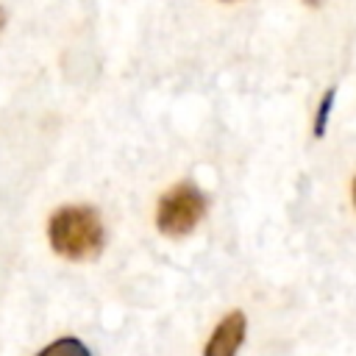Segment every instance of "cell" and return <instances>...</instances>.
<instances>
[{
	"label": "cell",
	"instance_id": "cell-1",
	"mask_svg": "<svg viewBox=\"0 0 356 356\" xmlns=\"http://www.w3.org/2000/svg\"><path fill=\"white\" fill-rule=\"evenodd\" d=\"M50 245L70 261L95 259L103 248V222L92 206H64L50 217Z\"/></svg>",
	"mask_w": 356,
	"mask_h": 356
},
{
	"label": "cell",
	"instance_id": "cell-2",
	"mask_svg": "<svg viewBox=\"0 0 356 356\" xmlns=\"http://www.w3.org/2000/svg\"><path fill=\"white\" fill-rule=\"evenodd\" d=\"M203 214H206V195L195 184L181 181L161 195L159 211H156V225L164 236L181 239L195 231V225L203 220Z\"/></svg>",
	"mask_w": 356,
	"mask_h": 356
},
{
	"label": "cell",
	"instance_id": "cell-3",
	"mask_svg": "<svg viewBox=\"0 0 356 356\" xmlns=\"http://www.w3.org/2000/svg\"><path fill=\"white\" fill-rule=\"evenodd\" d=\"M245 339V314L242 312H231L211 334L203 356H236L239 345Z\"/></svg>",
	"mask_w": 356,
	"mask_h": 356
},
{
	"label": "cell",
	"instance_id": "cell-4",
	"mask_svg": "<svg viewBox=\"0 0 356 356\" xmlns=\"http://www.w3.org/2000/svg\"><path fill=\"white\" fill-rule=\"evenodd\" d=\"M36 356H89V350H86L83 342L67 337V339H56L53 345H47V348H44L42 353H36Z\"/></svg>",
	"mask_w": 356,
	"mask_h": 356
}]
</instances>
